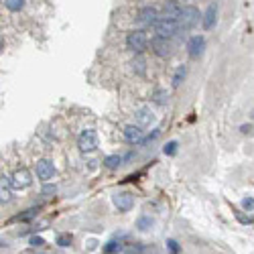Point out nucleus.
I'll use <instances>...</instances> for the list:
<instances>
[{"label": "nucleus", "mask_w": 254, "mask_h": 254, "mask_svg": "<svg viewBox=\"0 0 254 254\" xmlns=\"http://www.w3.org/2000/svg\"><path fill=\"white\" fill-rule=\"evenodd\" d=\"M4 6L8 10H13V13H18V10H22V6H25V0H4Z\"/></svg>", "instance_id": "nucleus-23"}, {"label": "nucleus", "mask_w": 254, "mask_h": 254, "mask_svg": "<svg viewBox=\"0 0 254 254\" xmlns=\"http://www.w3.org/2000/svg\"><path fill=\"white\" fill-rule=\"evenodd\" d=\"M112 201L118 207V212H130L134 205V195L130 191H116L112 195Z\"/></svg>", "instance_id": "nucleus-5"}, {"label": "nucleus", "mask_w": 254, "mask_h": 254, "mask_svg": "<svg viewBox=\"0 0 254 254\" xmlns=\"http://www.w3.org/2000/svg\"><path fill=\"white\" fill-rule=\"evenodd\" d=\"M31 173L27 169H17L13 175H10V185H13V189H27L31 187Z\"/></svg>", "instance_id": "nucleus-7"}, {"label": "nucleus", "mask_w": 254, "mask_h": 254, "mask_svg": "<svg viewBox=\"0 0 254 254\" xmlns=\"http://www.w3.org/2000/svg\"><path fill=\"white\" fill-rule=\"evenodd\" d=\"M132 69H134V73H138V75H145L146 73V61H145V57L141 55V53H136V57L132 59Z\"/></svg>", "instance_id": "nucleus-16"}, {"label": "nucleus", "mask_w": 254, "mask_h": 254, "mask_svg": "<svg viewBox=\"0 0 254 254\" xmlns=\"http://www.w3.org/2000/svg\"><path fill=\"white\" fill-rule=\"evenodd\" d=\"M124 141L128 145H141L145 141V134L141 130V126H134V124L126 126L124 128Z\"/></svg>", "instance_id": "nucleus-12"}, {"label": "nucleus", "mask_w": 254, "mask_h": 254, "mask_svg": "<svg viewBox=\"0 0 254 254\" xmlns=\"http://www.w3.org/2000/svg\"><path fill=\"white\" fill-rule=\"evenodd\" d=\"M181 13H183V6L177 2V0H167V2L163 4V17H167V18H179L181 17Z\"/></svg>", "instance_id": "nucleus-13"}, {"label": "nucleus", "mask_w": 254, "mask_h": 254, "mask_svg": "<svg viewBox=\"0 0 254 254\" xmlns=\"http://www.w3.org/2000/svg\"><path fill=\"white\" fill-rule=\"evenodd\" d=\"M153 102L155 104H159V106H165V104L169 102V91L167 90H155L153 91Z\"/></svg>", "instance_id": "nucleus-20"}, {"label": "nucleus", "mask_w": 254, "mask_h": 254, "mask_svg": "<svg viewBox=\"0 0 254 254\" xmlns=\"http://www.w3.org/2000/svg\"><path fill=\"white\" fill-rule=\"evenodd\" d=\"M31 244H33V246H41V244H45V242H43V238L35 236V238H31Z\"/></svg>", "instance_id": "nucleus-28"}, {"label": "nucleus", "mask_w": 254, "mask_h": 254, "mask_svg": "<svg viewBox=\"0 0 254 254\" xmlns=\"http://www.w3.org/2000/svg\"><path fill=\"white\" fill-rule=\"evenodd\" d=\"M151 226H153V218H151V216H141V218L136 220V228L143 230V232H145V230H148Z\"/></svg>", "instance_id": "nucleus-22"}, {"label": "nucleus", "mask_w": 254, "mask_h": 254, "mask_svg": "<svg viewBox=\"0 0 254 254\" xmlns=\"http://www.w3.org/2000/svg\"><path fill=\"white\" fill-rule=\"evenodd\" d=\"M155 33L159 37H173L175 33H179V22L175 18H167V17H161L157 22H155Z\"/></svg>", "instance_id": "nucleus-2"}, {"label": "nucleus", "mask_w": 254, "mask_h": 254, "mask_svg": "<svg viewBox=\"0 0 254 254\" xmlns=\"http://www.w3.org/2000/svg\"><path fill=\"white\" fill-rule=\"evenodd\" d=\"M55 191H57V189H55V185H53V187H51V185H47V187L43 189V193H45V195H51V193H55Z\"/></svg>", "instance_id": "nucleus-29"}, {"label": "nucleus", "mask_w": 254, "mask_h": 254, "mask_svg": "<svg viewBox=\"0 0 254 254\" xmlns=\"http://www.w3.org/2000/svg\"><path fill=\"white\" fill-rule=\"evenodd\" d=\"M134 118H136L138 126H148V124H153V122H155V114H153L151 108L143 106V108H138V110L134 112Z\"/></svg>", "instance_id": "nucleus-14"}, {"label": "nucleus", "mask_w": 254, "mask_h": 254, "mask_svg": "<svg viewBox=\"0 0 254 254\" xmlns=\"http://www.w3.org/2000/svg\"><path fill=\"white\" fill-rule=\"evenodd\" d=\"M205 51V39L201 35H193V37L187 41V53L193 57V59H198V57Z\"/></svg>", "instance_id": "nucleus-10"}, {"label": "nucleus", "mask_w": 254, "mask_h": 254, "mask_svg": "<svg viewBox=\"0 0 254 254\" xmlns=\"http://www.w3.org/2000/svg\"><path fill=\"white\" fill-rule=\"evenodd\" d=\"M77 146L82 153H94L98 148V132L91 130V128L84 130L77 138Z\"/></svg>", "instance_id": "nucleus-4"}, {"label": "nucleus", "mask_w": 254, "mask_h": 254, "mask_svg": "<svg viewBox=\"0 0 254 254\" xmlns=\"http://www.w3.org/2000/svg\"><path fill=\"white\" fill-rule=\"evenodd\" d=\"M167 248H169L171 254H179V252H181V248H179V244H177V240H167Z\"/></svg>", "instance_id": "nucleus-25"}, {"label": "nucleus", "mask_w": 254, "mask_h": 254, "mask_svg": "<svg viewBox=\"0 0 254 254\" xmlns=\"http://www.w3.org/2000/svg\"><path fill=\"white\" fill-rule=\"evenodd\" d=\"M10 177H4L2 175V183H0V201L2 203H8L10 200H13V195H10Z\"/></svg>", "instance_id": "nucleus-15"}, {"label": "nucleus", "mask_w": 254, "mask_h": 254, "mask_svg": "<svg viewBox=\"0 0 254 254\" xmlns=\"http://www.w3.org/2000/svg\"><path fill=\"white\" fill-rule=\"evenodd\" d=\"M175 153H177V143H175V141L167 143V146H165V155H175Z\"/></svg>", "instance_id": "nucleus-26"}, {"label": "nucleus", "mask_w": 254, "mask_h": 254, "mask_svg": "<svg viewBox=\"0 0 254 254\" xmlns=\"http://www.w3.org/2000/svg\"><path fill=\"white\" fill-rule=\"evenodd\" d=\"M242 207L248 210V212H252L254 210V198H244V200H242Z\"/></svg>", "instance_id": "nucleus-27"}, {"label": "nucleus", "mask_w": 254, "mask_h": 254, "mask_svg": "<svg viewBox=\"0 0 254 254\" xmlns=\"http://www.w3.org/2000/svg\"><path fill=\"white\" fill-rule=\"evenodd\" d=\"M55 175V165L51 163L49 159H41L39 163H37V177L43 181V183H47L51 181Z\"/></svg>", "instance_id": "nucleus-9"}, {"label": "nucleus", "mask_w": 254, "mask_h": 254, "mask_svg": "<svg viewBox=\"0 0 254 254\" xmlns=\"http://www.w3.org/2000/svg\"><path fill=\"white\" fill-rule=\"evenodd\" d=\"M72 234H59V236H57V244H59L61 248H65V246H69V244H72Z\"/></svg>", "instance_id": "nucleus-24"}, {"label": "nucleus", "mask_w": 254, "mask_h": 254, "mask_svg": "<svg viewBox=\"0 0 254 254\" xmlns=\"http://www.w3.org/2000/svg\"><path fill=\"white\" fill-rule=\"evenodd\" d=\"M148 45V37L145 31H132L126 37V47H128L132 53H143Z\"/></svg>", "instance_id": "nucleus-3"}, {"label": "nucleus", "mask_w": 254, "mask_h": 254, "mask_svg": "<svg viewBox=\"0 0 254 254\" xmlns=\"http://www.w3.org/2000/svg\"><path fill=\"white\" fill-rule=\"evenodd\" d=\"M161 17H159V10L155 8V6H145L141 13H138V22H141L143 27H155V22L159 20Z\"/></svg>", "instance_id": "nucleus-8"}, {"label": "nucleus", "mask_w": 254, "mask_h": 254, "mask_svg": "<svg viewBox=\"0 0 254 254\" xmlns=\"http://www.w3.org/2000/svg\"><path fill=\"white\" fill-rule=\"evenodd\" d=\"M122 242H116V240H110L106 246H104V254H116V252H120L122 250Z\"/></svg>", "instance_id": "nucleus-21"}, {"label": "nucleus", "mask_w": 254, "mask_h": 254, "mask_svg": "<svg viewBox=\"0 0 254 254\" xmlns=\"http://www.w3.org/2000/svg\"><path fill=\"white\" fill-rule=\"evenodd\" d=\"M124 157H120V155H110V157H106L104 159V165H106L108 169H118L122 163H124Z\"/></svg>", "instance_id": "nucleus-19"}, {"label": "nucleus", "mask_w": 254, "mask_h": 254, "mask_svg": "<svg viewBox=\"0 0 254 254\" xmlns=\"http://www.w3.org/2000/svg\"><path fill=\"white\" fill-rule=\"evenodd\" d=\"M216 20H218V4H210L205 8V13H203V17H201V27H203V31H212L214 27H216Z\"/></svg>", "instance_id": "nucleus-11"}, {"label": "nucleus", "mask_w": 254, "mask_h": 254, "mask_svg": "<svg viewBox=\"0 0 254 254\" xmlns=\"http://www.w3.org/2000/svg\"><path fill=\"white\" fill-rule=\"evenodd\" d=\"M240 130H242V132H244V134H246V132H250V130H252V126H250V124H244V126H242V128H240Z\"/></svg>", "instance_id": "nucleus-30"}, {"label": "nucleus", "mask_w": 254, "mask_h": 254, "mask_svg": "<svg viewBox=\"0 0 254 254\" xmlns=\"http://www.w3.org/2000/svg\"><path fill=\"white\" fill-rule=\"evenodd\" d=\"M201 17H203V15H200V10L195 8V6H183V13H181V17L177 18L179 29H181V31L193 29V27L201 20Z\"/></svg>", "instance_id": "nucleus-1"}, {"label": "nucleus", "mask_w": 254, "mask_h": 254, "mask_svg": "<svg viewBox=\"0 0 254 254\" xmlns=\"http://www.w3.org/2000/svg\"><path fill=\"white\" fill-rule=\"evenodd\" d=\"M151 47H153V51L159 55V57H171L173 55V43L169 41V37H157L151 41Z\"/></svg>", "instance_id": "nucleus-6"}, {"label": "nucleus", "mask_w": 254, "mask_h": 254, "mask_svg": "<svg viewBox=\"0 0 254 254\" xmlns=\"http://www.w3.org/2000/svg\"><path fill=\"white\" fill-rule=\"evenodd\" d=\"M185 75H187V67L185 65H179L175 69V73H173V88H179L183 84V79H185Z\"/></svg>", "instance_id": "nucleus-17"}, {"label": "nucleus", "mask_w": 254, "mask_h": 254, "mask_svg": "<svg viewBox=\"0 0 254 254\" xmlns=\"http://www.w3.org/2000/svg\"><path fill=\"white\" fill-rule=\"evenodd\" d=\"M145 252V246L141 242H132V244H124L120 254H143Z\"/></svg>", "instance_id": "nucleus-18"}]
</instances>
